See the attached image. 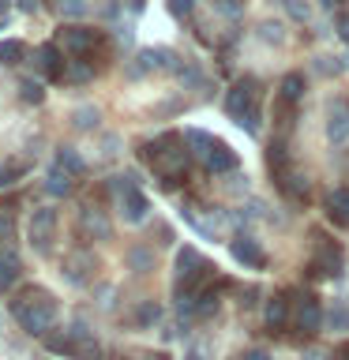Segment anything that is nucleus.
Listing matches in <instances>:
<instances>
[{
    "instance_id": "nucleus-1",
    "label": "nucleus",
    "mask_w": 349,
    "mask_h": 360,
    "mask_svg": "<svg viewBox=\"0 0 349 360\" xmlns=\"http://www.w3.org/2000/svg\"><path fill=\"white\" fill-rule=\"evenodd\" d=\"M11 311H15V319H19V326L27 334L45 338L53 330L56 315H61V304H56V297L45 292L42 285H27L15 300H11Z\"/></svg>"
},
{
    "instance_id": "nucleus-2",
    "label": "nucleus",
    "mask_w": 349,
    "mask_h": 360,
    "mask_svg": "<svg viewBox=\"0 0 349 360\" xmlns=\"http://www.w3.org/2000/svg\"><path fill=\"white\" fill-rule=\"evenodd\" d=\"M61 41L72 56H79V60H98V56L106 53V34L94 30V27H79V22L61 30Z\"/></svg>"
},
{
    "instance_id": "nucleus-3",
    "label": "nucleus",
    "mask_w": 349,
    "mask_h": 360,
    "mask_svg": "<svg viewBox=\"0 0 349 360\" xmlns=\"http://www.w3.org/2000/svg\"><path fill=\"white\" fill-rule=\"evenodd\" d=\"M255 109H259V83L252 75H241L229 86V94H225V117L236 120V124H244Z\"/></svg>"
},
{
    "instance_id": "nucleus-4",
    "label": "nucleus",
    "mask_w": 349,
    "mask_h": 360,
    "mask_svg": "<svg viewBox=\"0 0 349 360\" xmlns=\"http://www.w3.org/2000/svg\"><path fill=\"white\" fill-rule=\"evenodd\" d=\"M109 188L117 191V202H120V214H124V221H143L146 214H151V199L143 195L139 188L132 184V176H113L109 180Z\"/></svg>"
},
{
    "instance_id": "nucleus-5",
    "label": "nucleus",
    "mask_w": 349,
    "mask_h": 360,
    "mask_svg": "<svg viewBox=\"0 0 349 360\" xmlns=\"http://www.w3.org/2000/svg\"><path fill=\"white\" fill-rule=\"evenodd\" d=\"M326 139L334 146L349 143V98H334L326 105Z\"/></svg>"
},
{
    "instance_id": "nucleus-6",
    "label": "nucleus",
    "mask_w": 349,
    "mask_h": 360,
    "mask_svg": "<svg viewBox=\"0 0 349 360\" xmlns=\"http://www.w3.org/2000/svg\"><path fill=\"white\" fill-rule=\"evenodd\" d=\"M342 270H345L342 248H338L334 240H326V236H319V248H315V274H323V278H342Z\"/></svg>"
},
{
    "instance_id": "nucleus-7",
    "label": "nucleus",
    "mask_w": 349,
    "mask_h": 360,
    "mask_svg": "<svg viewBox=\"0 0 349 360\" xmlns=\"http://www.w3.org/2000/svg\"><path fill=\"white\" fill-rule=\"evenodd\" d=\"M34 64H38V72L49 79V83H61L64 72H68L64 53L56 49V45H38V49H34Z\"/></svg>"
},
{
    "instance_id": "nucleus-8",
    "label": "nucleus",
    "mask_w": 349,
    "mask_h": 360,
    "mask_svg": "<svg viewBox=\"0 0 349 360\" xmlns=\"http://www.w3.org/2000/svg\"><path fill=\"white\" fill-rule=\"evenodd\" d=\"M293 315H297V330H300V334H315V330H319V323L326 319L323 308H319V300H315L312 292H304V297L297 300Z\"/></svg>"
},
{
    "instance_id": "nucleus-9",
    "label": "nucleus",
    "mask_w": 349,
    "mask_h": 360,
    "mask_svg": "<svg viewBox=\"0 0 349 360\" xmlns=\"http://www.w3.org/2000/svg\"><path fill=\"white\" fill-rule=\"evenodd\" d=\"M68 334H72V356L75 360H101V349L94 342V334H90L83 323H72Z\"/></svg>"
},
{
    "instance_id": "nucleus-10",
    "label": "nucleus",
    "mask_w": 349,
    "mask_h": 360,
    "mask_svg": "<svg viewBox=\"0 0 349 360\" xmlns=\"http://www.w3.org/2000/svg\"><path fill=\"white\" fill-rule=\"evenodd\" d=\"M53 229H56V210L42 207V210L30 214V244H34V248H45V244H49Z\"/></svg>"
},
{
    "instance_id": "nucleus-11",
    "label": "nucleus",
    "mask_w": 349,
    "mask_h": 360,
    "mask_svg": "<svg viewBox=\"0 0 349 360\" xmlns=\"http://www.w3.org/2000/svg\"><path fill=\"white\" fill-rule=\"evenodd\" d=\"M229 255L236 259V263L255 266V270L267 263V255H263V248H259V240H248V236H236V240H229Z\"/></svg>"
},
{
    "instance_id": "nucleus-12",
    "label": "nucleus",
    "mask_w": 349,
    "mask_h": 360,
    "mask_svg": "<svg viewBox=\"0 0 349 360\" xmlns=\"http://www.w3.org/2000/svg\"><path fill=\"white\" fill-rule=\"evenodd\" d=\"M19 270H23V259L11 244H0V292L11 289L19 281Z\"/></svg>"
},
{
    "instance_id": "nucleus-13",
    "label": "nucleus",
    "mask_w": 349,
    "mask_h": 360,
    "mask_svg": "<svg viewBox=\"0 0 349 360\" xmlns=\"http://www.w3.org/2000/svg\"><path fill=\"white\" fill-rule=\"evenodd\" d=\"M263 323L270 334H281L289 326V300L286 297H270L267 300V311H263Z\"/></svg>"
},
{
    "instance_id": "nucleus-14",
    "label": "nucleus",
    "mask_w": 349,
    "mask_h": 360,
    "mask_svg": "<svg viewBox=\"0 0 349 360\" xmlns=\"http://www.w3.org/2000/svg\"><path fill=\"white\" fill-rule=\"evenodd\" d=\"M203 165H207L210 173H229V169H236V150L225 143H214L207 150V158H203Z\"/></svg>"
},
{
    "instance_id": "nucleus-15",
    "label": "nucleus",
    "mask_w": 349,
    "mask_h": 360,
    "mask_svg": "<svg viewBox=\"0 0 349 360\" xmlns=\"http://www.w3.org/2000/svg\"><path fill=\"white\" fill-rule=\"evenodd\" d=\"M326 218H331L334 225H342V229H349V188L326 195Z\"/></svg>"
},
{
    "instance_id": "nucleus-16",
    "label": "nucleus",
    "mask_w": 349,
    "mask_h": 360,
    "mask_svg": "<svg viewBox=\"0 0 349 360\" xmlns=\"http://www.w3.org/2000/svg\"><path fill=\"white\" fill-rule=\"evenodd\" d=\"M72 173H68V169H61V165H49V173H45V191H49V195H56V199H64V195H72Z\"/></svg>"
},
{
    "instance_id": "nucleus-17",
    "label": "nucleus",
    "mask_w": 349,
    "mask_h": 360,
    "mask_svg": "<svg viewBox=\"0 0 349 360\" xmlns=\"http://www.w3.org/2000/svg\"><path fill=\"white\" fill-rule=\"evenodd\" d=\"M79 225H83V229L94 236V240H109V221L101 218L94 207H83V210H79Z\"/></svg>"
},
{
    "instance_id": "nucleus-18",
    "label": "nucleus",
    "mask_w": 349,
    "mask_h": 360,
    "mask_svg": "<svg viewBox=\"0 0 349 360\" xmlns=\"http://www.w3.org/2000/svg\"><path fill=\"white\" fill-rule=\"evenodd\" d=\"M218 304H222V289H203L196 304H191V315H199V319H207V315L218 311Z\"/></svg>"
},
{
    "instance_id": "nucleus-19",
    "label": "nucleus",
    "mask_w": 349,
    "mask_h": 360,
    "mask_svg": "<svg viewBox=\"0 0 349 360\" xmlns=\"http://www.w3.org/2000/svg\"><path fill=\"white\" fill-rule=\"evenodd\" d=\"M326 326H331L334 334H349V304L345 300H338L326 308Z\"/></svg>"
},
{
    "instance_id": "nucleus-20",
    "label": "nucleus",
    "mask_w": 349,
    "mask_h": 360,
    "mask_svg": "<svg viewBox=\"0 0 349 360\" xmlns=\"http://www.w3.org/2000/svg\"><path fill=\"white\" fill-rule=\"evenodd\" d=\"M267 165H270V173H274L278 180H286V143L274 139L267 146Z\"/></svg>"
},
{
    "instance_id": "nucleus-21",
    "label": "nucleus",
    "mask_w": 349,
    "mask_h": 360,
    "mask_svg": "<svg viewBox=\"0 0 349 360\" xmlns=\"http://www.w3.org/2000/svg\"><path fill=\"white\" fill-rule=\"evenodd\" d=\"M45 349H49V353H61V356H72V334L53 326V330L45 334Z\"/></svg>"
},
{
    "instance_id": "nucleus-22",
    "label": "nucleus",
    "mask_w": 349,
    "mask_h": 360,
    "mask_svg": "<svg viewBox=\"0 0 349 360\" xmlns=\"http://www.w3.org/2000/svg\"><path fill=\"white\" fill-rule=\"evenodd\" d=\"M56 165H61V169H68L72 176H79V173L87 169V162H83V158H79V154L72 150V146H61V150H56Z\"/></svg>"
},
{
    "instance_id": "nucleus-23",
    "label": "nucleus",
    "mask_w": 349,
    "mask_h": 360,
    "mask_svg": "<svg viewBox=\"0 0 349 360\" xmlns=\"http://www.w3.org/2000/svg\"><path fill=\"white\" fill-rule=\"evenodd\" d=\"M184 143H188V146H196V154H199V158H207V150H210V146L218 143V139H214L210 131H196V128H188V131H184Z\"/></svg>"
},
{
    "instance_id": "nucleus-24",
    "label": "nucleus",
    "mask_w": 349,
    "mask_h": 360,
    "mask_svg": "<svg viewBox=\"0 0 349 360\" xmlns=\"http://www.w3.org/2000/svg\"><path fill=\"white\" fill-rule=\"evenodd\" d=\"M281 98H286V101H300L304 98V75L300 72H293V75L281 79Z\"/></svg>"
},
{
    "instance_id": "nucleus-25",
    "label": "nucleus",
    "mask_w": 349,
    "mask_h": 360,
    "mask_svg": "<svg viewBox=\"0 0 349 360\" xmlns=\"http://www.w3.org/2000/svg\"><path fill=\"white\" fill-rule=\"evenodd\" d=\"M124 259H128L132 270H151L154 266V252H151V248H128V255H124Z\"/></svg>"
},
{
    "instance_id": "nucleus-26",
    "label": "nucleus",
    "mask_w": 349,
    "mask_h": 360,
    "mask_svg": "<svg viewBox=\"0 0 349 360\" xmlns=\"http://www.w3.org/2000/svg\"><path fill=\"white\" fill-rule=\"evenodd\" d=\"M23 53H27V49H23V41H15V38H8V41H0V64H19L23 60Z\"/></svg>"
},
{
    "instance_id": "nucleus-27",
    "label": "nucleus",
    "mask_w": 349,
    "mask_h": 360,
    "mask_svg": "<svg viewBox=\"0 0 349 360\" xmlns=\"http://www.w3.org/2000/svg\"><path fill=\"white\" fill-rule=\"evenodd\" d=\"M19 98L23 101H27V105H42V83H38V79H23V83H19Z\"/></svg>"
},
{
    "instance_id": "nucleus-28",
    "label": "nucleus",
    "mask_w": 349,
    "mask_h": 360,
    "mask_svg": "<svg viewBox=\"0 0 349 360\" xmlns=\"http://www.w3.org/2000/svg\"><path fill=\"white\" fill-rule=\"evenodd\" d=\"M199 263H203V259L191 252V248H180V255H177V278H188Z\"/></svg>"
},
{
    "instance_id": "nucleus-29",
    "label": "nucleus",
    "mask_w": 349,
    "mask_h": 360,
    "mask_svg": "<svg viewBox=\"0 0 349 360\" xmlns=\"http://www.w3.org/2000/svg\"><path fill=\"white\" fill-rule=\"evenodd\" d=\"M98 117H101V112H98L94 105H83V109H75V128H83V131L98 128Z\"/></svg>"
},
{
    "instance_id": "nucleus-30",
    "label": "nucleus",
    "mask_w": 349,
    "mask_h": 360,
    "mask_svg": "<svg viewBox=\"0 0 349 360\" xmlns=\"http://www.w3.org/2000/svg\"><path fill=\"white\" fill-rule=\"evenodd\" d=\"M87 0H61V4H56V11H61V15H68V19H79V15H87Z\"/></svg>"
},
{
    "instance_id": "nucleus-31",
    "label": "nucleus",
    "mask_w": 349,
    "mask_h": 360,
    "mask_svg": "<svg viewBox=\"0 0 349 360\" xmlns=\"http://www.w3.org/2000/svg\"><path fill=\"white\" fill-rule=\"evenodd\" d=\"M259 38H263L267 45H281V41H286V34H281V22H263V27H259Z\"/></svg>"
},
{
    "instance_id": "nucleus-32",
    "label": "nucleus",
    "mask_w": 349,
    "mask_h": 360,
    "mask_svg": "<svg viewBox=\"0 0 349 360\" xmlns=\"http://www.w3.org/2000/svg\"><path fill=\"white\" fill-rule=\"evenodd\" d=\"M281 4H286V11H289L297 22H308V19H312V8L304 4V0H281Z\"/></svg>"
},
{
    "instance_id": "nucleus-33",
    "label": "nucleus",
    "mask_w": 349,
    "mask_h": 360,
    "mask_svg": "<svg viewBox=\"0 0 349 360\" xmlns=\"http://www.w3.org/2000/svg\"><path fill=\"white\" fill-rule=\"evenodd\" d=\"M165 8H169V15H173V19H188L191 8H196V0H165Z\"/></svg>"
},
{
    "instance_id": "nucleus-34",
    "label": "nucleus",
    "mask_w": 349,
    "mask_h": 360,
    "mask_svg": "<svg viewBox=\"0 0 349 360\" xmlns=\"http://www.w3.org/2000/svg\"><path fill=\"white\" fill-rule=\"evenodd\" d=\"M342 68L345 64H334V56H319V60H315V72H319V75H338Z\"/></svg>"
},
{
    "instance_id": "nucleus-35",
    "label": "nucleus",
    "mask_w": 349,
    "mask_h": 360,
    "mask_svg": "<svg viewBox=\"0 0 349 360\" xmlns=\"http://www.w3.org/2000/svg\"><path fill=\"white\" fill-rule=\"evenodd\" d=\"M90 75H94V68H90V64H75L72 72H64V79H72V83H87Z\"/></svg>"
},
{
    "instance_id": "nucleus-36",
    "label": "nucleus",
    "mask_w": 349,
    "mask_h": 360,
    "mask_svg": "<svg viewBox=\"0 0 349 360\" xmlns=\"http://www.w3.org/2000/svg\"><path fill=\"white\" fill-rule=\"evenodd\" d=\"M334 27H338V38H342L349 45V11H338V19H334Z\"/></svg>"
},
{
    "instance_id": "nucleus-37",
    "label": "nucleus",
    "mask_w": 349,
    "mask_h": 360,
    "mask_svg": "<svg viewBox=\"0 0 349 360\" xmlns=\"http://www.w3.org/2000/svg\"><path fill=\"white\" fill-rule=\"evenodd\" d=\"M15 180H19V169H15V165H4V169H0V188L15 184Z\"/></svg>"
},
{
    "instance_id": "nucleus-38",
    "label": "nucleus",
    "mask_w": 349,
    "mask_h": 360,
    "mask_svg": "<svg viewBox=\"0 0 349 360\" xmlns=\"http://www.w3.org/2000/svg\"><path fill=\"white\" fill-rule=\"evenodd\" d=\"M135 319H139V323H154L158 319V304H143V311H135Z\"/></svg>"
},
{
    "instance_id": "nucleus-39",
    "label": "nucleus",
    "mask_w": 349,
    "mask_h": 360,
    "mask_svg": "<svg viewBox=\"0 0 349 360\" xmlns=\"http://www.w3.org/2000/svg\"><path fill=\"white\" fill-rule=\"evenodd\" d=\"M218 11H229V15H236V11H241V0H218Z\"/></svg>"
},
{
    "instance_id": "nucleus-40",
    "label": "nucleus",
    "mask_w": 349,
    "mask_h": 360,
    "mask_svg": "<svg viewBox=\"0 0 349 360\" xmlns=\"http://www.w3.org/2000/svg\"><path fill=\"white\" fill-rule=\"evenodd\" d=\"M244 360H270L267 349H252V353H244Z\"/></svg>"
},
{
    "instance_id": "nucleus-41",
    "label": "nucleus",
    "mask_w": 349,
    "mask_h": 360,
    "mask_svg": "<svg viewBox=\"0 0 349 360\" xmlns=\"http://www.w3.org/2000/svg\"><path fill=\"white\" fill-rule=\"evenodd\" d=\"M304 360H331V356H326L323 349H308V353H304Z\"/></svg>"
},
{
    "instance_id": "nucleus-42",
    "label": "nucleus",
    "mask_w": 349,
    "mask_h": 360,
    "mask_svg": "<svg viewBox=\"0 0 349 360\" xmlns=\"http://www.w3.org/2000/svg\"><path fill=\"white\" fill-rule=\"evenodd\" d=\"M15 4H19V11H34V8H38V0H15Z\"/></svg>"
},
{
    "instance_id": "nucleus-43",
    "label": "nucleus",
    "mask_w": 349,
    "mask_h": 360,
    "mask_svg": "<svg viewBox=\"0 0 349 360\" xmlns=\"http://www.w3.org/2000/svg\"><path fill=\"white\" fill-rule=\"evenodd\" d=\"M143 4H146V0H132V8H135V11H143Z\"/></svg>"
},
{
    "instance_id": "nucleus-44",
    "label": "nucleus",
    "mask_w": 349,
    "mask_h": 360,
    "mask_svg": "<svg viewBox=\"0 0 349 360\" xmlns=\"http://www.w3.org/2000/svg\"><path fill=\"white\" fill-rule=\"evenodd\" d=\"M342 64H345V68H349V53H345V60H342Z\"/></svg>"
},
{
    "instance_id": "nucleus-45",
    "label": "nucleus",
    "mask_w": 349,
    "mask_h": 360,
    "mask_svg": "<svg viewBox=\"0 0 349 360\" xmlns=\"http://www.w3.org/2000/svg\"><path fill=\"white\" fill-rule=\"evenodd\" d=\"M188 360H203V356H199V353H196V356H188Z\"/></svg>"
},
{
    "instance_id": "nucleus-46",
    "label": "nucleus",
    "mask_w": 349,
    "mask_h": 360,
    "mask_svg": "<svg viewBox=\"0 0 349 360\" xmlns=\"http://www.w3.org/2000/svg\"><path fill=\"white\" fill-rule=\"evenodd\" d=\"M151 360H165V356H151Z\"/></svg>"
}]
</instances>
